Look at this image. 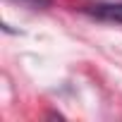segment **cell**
I'll return each instance as SVG.
<instances>
[{
    "instance_id": "cell-2",
    "label": "cell",
    "mask_w": 122,
    "mask_h": 122,
    "mask_svg": "<svg viewBox=\"0 0 122 122\" xmlns=\"http://www.w3.org/2000/svg\"><path fill=\"white\" fill-rule=\"evenodd\" d=\"M19 3L31 5V7H48V5H50V0H19Z\"/></svg>"
},
{
    "instance_id": "cell-1",
    "label": "cell",
    "mask_w": 122,
    "mask_h": 122,
    "mask_svg": "<svg viewBox=\"0 0 122 122\" xmlns=\"http://www.w3.org/2000/svg\"><path fill=\"white\" fill-rule=\"evenodd\" d=\"M86 12L101 22L122 24V0H117V3H93L86 7Z\"/></svg>"
}]
</instances>
